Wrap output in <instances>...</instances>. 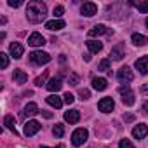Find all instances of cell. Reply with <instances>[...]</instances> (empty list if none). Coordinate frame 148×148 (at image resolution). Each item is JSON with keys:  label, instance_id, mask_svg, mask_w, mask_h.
<instances>
[{"label": "cell", "instance_id": "cell-5", "mask_svg": "<svg viewBox=\"0 0 148 148\" xmlns=\"http://www.w3.org/2000/svg\"><path fill=\"white\" fill-rule=\"evenodd\" d=\"M117 79H119V82H122V84H129V82H132V79H134V73H132V70H131L129 66H122V68L117 71Z\"/></svg>", "mask_w": 148, "mask_h": 148}, {"label": "cell", "instance_id": "cell-17", "mask_svg": "<svg viewBox=\"0 0 148 148\" xmlns=\"http://www.w3.org/2000/svg\"><path fill=\"white\" fill-rule=\"evenodd\" d=\"M45 87H47V91H51V92H58V91H61V87H63V84H61V79H51L47 84H45Z\"/></svg>", "mask_w": 148, "mask_h": 148}, {"label": "cell", "instance_id": "cell-25", "mask_svg": "<svg viewBox=\"0 0 148 148\" xmlns=\"http://www.w3.org/2000/svg\"><path fill=\"white\" fill-rule=\"evenodd\" d=\"M52 134H54L56 138H63V134H64V125H63V124H56V125L52 127Z\"/></svg>", "mask_w": 148, "mask_h": 148}, {"label": "cell", "instance_id": "cell-22", "mask_svg": "<svg viewBox=\"0 0 148 148\" xmlns=\"http://www.w3.org/2000/svg\"><path fill=\"white\" fill-rule=\"evenodd\" d=\"M26 117H33V115H37V113H40L38 112V106H37V103H28L26 106H25V112H23Z\"/></svg>", "mask_w": 148, "mask_h": 148}, {"label": "cell", "instance_id": "cell-37", "mask_svg": "<svg viewBox=\"0 0 148 148\" xmlns=\"http://www.w3.org/2000/svg\"><path fill=\"white\" fill-rule=\"evenodd\" d=\"M40 113H42V115H44L45 119H51V117H52V113H49V112H44V110H42Z\"/></svg>", "mask_w": 148, "mask_h": 148}, {"label": "cell", "instance_id": "cell-24", "mask_svg": "<svg viewBox=\"0 0 148 148\" xmlns=\"http://www.w3.org/2000/svg\"><path fill=\"white\" fill-rule=\"evenodd\" d=\"M4 124H5V127H7L9 131H12V132L16 134V120H14V117H12V115H5Z\"/></svg>", "mask_w": 148, "mask_h": 148}, {"label": "cell", "instance_id": "cell-34", "mask_svg": "<svg viewBox=\"0 0 148 148\" xmlns=\"http://www.w3.org/2000/svg\"><path fill=\"white\" fill-rule=\"evenodd\" d=\"M45 77H47V71H44V75H42V77H38V79L35 80V86H38V87H42V84L45 82Z\"/></svg>", "mask_w": 148, "mask_h": 148}, {"label": "cell", "instance_id": "cell-15", "mask_svg": "<svg viewBox=\"0 0 148 148\" xmlns=\"http://www.w3.org/2000/svg\"><path fill=\"white\" fill-rule=\"evenodd\" d=\"M45 28L51 30V32H58V30H63L64 28V21L63 19H51L45 23Z\"/></svg>", "mask_w": 148, "mask_h": 148}, {"label": "cell", "instance_id": "cell-9", "mask_svg": "<svg viewBox=\"0 0 148 148\" xmlns=\"http://www.w3.org/2000/svg\"><path fill=\"white\" fill-rule=\"evenodd\" d=\"M40 129H42V125H40V122H37V120H28V122L25 124V134H26V136H33V134H37Z\"/></svg>", "mask_w": 148, "mask_h": 148}, {"label": "cell", "instance_id": "cell-12", "mask_svg": "<svg viewBox=\"0 0 148 148\" xmlns=\"http://www.w3.org/2000/svg\"><path fill=\"white\" fill-rule=\"evenodd\" d=\"M23 52H25V47H23L19 42H12V44L9 45V54H11L14 59H19V58L23 56Z\"/></svg>", "mask_w": 148, "mask_h": 148}, {"label": "cell", "instance_id": "cell-27", "mask_svg": "<svg viewBox=\"0 0 148 148\" xmlns=\"http://www.w3.org/2000/svg\"><path fill=\"white\" fill-rule=\"evenodd\" d=\"M7 66H9V56L5 52H0V68L5 70Z\"/></svg>", "mask_w": 148, "mask_h": 148}, {"label": "cell", "instance_id": "cell-19", "mask_svg": "<svg viewBox=\"0 0 148 148\" xmlns=\"http://www.w3.org/2000/svg\"><path fill=\"white\" fill-rule=\"evenodd\" d=\"M106 86H108L106 79H103V77H96V79H92V87H94L96 91H105Z\"/></svg>", "mask_w": 148, "mask_h": 148}, {"label": "cell", "instance_id": "cell-10", "mask_svg": "<svg viewBox=\"0 0 148 148\" xmlns=\"http://www.w3.org/2000/svg\"><path fill=\"white\" fill-rule=\"evenodd\" d=\"M146 134H148V125L146 124L134 125V129H132V138L134 139H143V138H146Z\"/></svg>", "mask_w": 148, "mask_h": 148}, {"label": "cell", "instance_id": "cell-30", "mask_svg": "<svg viewBox=\"0 0 148 148\" xmlns=\"http://www.w3.org/2000/svg\"><path fill=\"white\" fill-rule=\"evenodd\" d=\"M98 70H99V71H108V70H110V59H103V61L99 63Z\"/></svg>", "mask_w": 148, "mask_h": 148}, {"label": "cell", "instance_id": "cell-1", "mask_svg": "<svg viewBox=\"0 0 148 148\" xmlns=\"http://www.w3.org/2000/svg\"><path fill=\"white\" fill-rule=\"evenodd\" d=\"M47 16V5L40 0H32L26 7V19L30 23H42Z\"/></svg>", "mask_w": 148, "mask_h": 148}, {"label": "cell", "instance_id": "cell-29", "mask_svg": "<svg viewBox=\"0 0 148 148\" xmlns=\"http://www.w3.org/2000/svg\"><path fill=\"white\" fill-rule=\"evenodd\" d=\"M63 12H64V7L63 5H56L54 7V19H61Z\"/></svg>", "mask_w": 148, "mask_h": 148}, {"label": "cell", "instance_id": "cell-14", "mask_svg": "<svg viewBox=\"0 0 148 148\" xmlns=\"http://www.w3.org/2000/svg\"><path fill=\"white\" fill-rule=\"evenodd\" d=\"M64 120L70 122V124H77L80 120V112L79 110H68V112H64Z\"/></svg>", "mask_w": 148, "mask_h": 148}, {"label": "cell", "instance_id": "cell-13", "mask_svg": "<svg viewBox=\"0 0 148 148\" xmlns=\"http://www.w3.org/2000/svg\"><path fill=\"white\" fill-rule=\"evenodd\" d=\"M134 66H136V70L141 73V75H146L148 73V56H141L139 59H136Z\"/></svg>", "mask_w": 148, "mask_h": 148}, {"label": "cell", "instance_id": "cell-8", "mask_svg": "<svg viewBox=\"0 0 148 148\" xmlns=\"http://www.w3.org/2000/svg\"><path fill=\"white\" fill-rule=\"evenodd\" d=\"M113 106H115V103H113L112 98H101L99 103H98V108H99V112H103V113H110V112L113 110Z\"/></svg>", "mask_w": 148, "mask_h": 148}, {"label": "cell", "instance_id": "cell-32", "mask_svg": "<svg viewBox=\"0 0 148 148\" xmlns=\"http://www.w3.org/2000/svg\"><path fill=\"white\" fill-rule=\"evenodd\" d=\"M63 101H64L66 105H71L73 101H75V98H73V94H70V92H66V94L63 96Z\"/></svg>", "mask_w": 148, "mask_h": 148}, {"label": "cell", "instance_id": "cell-18", "mask_svg": "<svg viewBox=\"0 0 148 148\" xmlns=\"http://www.w3.org/2000/svg\"><path fill=\"white\" fill-rule=\"evenodd\" d=\"M45 101H47V105H51V106H54V108H61V106H63V99H61L58 94H51V96H47Z\"/></svg>", "mask_w": 148, "mask_h": 148}, {"label": "cell", "instance_id": "cell-20", "mask_svg": "<svg viewBox=\"0 0 148 148\" xmlns=\"http://www.w3.org/2000/svg\"><path fill=\"white\" fill-rule=\"evenodd\" d=\"M131 40H132L134 45H141V47L148 44V37H145V35H141V33H132Z\"/></svg>", "mask_w": 148, "mask_h": 148}, {"label": "cell", "instance_id": "cell-11", "mask_svg": "<svg viewBox=\"0 0 148 148\" xmlns=\"http://www.w3.org/2000/svg\"><path fill=\"white\" fill-rule=\"evenodd\" d=\"M28 44H30L32 47H42V45L45 44V38H44L38 32H33V33L28 37Z\"/></svg>", "mask_w": 148, "mask_h": 148}, {"label": "cell", "instance_id": "cell-36", "mask_svg": "<svg viewBox=\"0 0 148 148\" xmlns=\"http://www.w3.org/2000/svg\"><path fill=\"white\" fill-rule=\"evenodd\" d=\"M139 92H141V94H148V84H145V86L139 89Z\"/></svg>", "mask_w": 148, "mask_h": 148}, {"label": "cell", "instance_id": "cell-42", "mask_svg": "<svg viewBox=\"0 0 148 148\" xmlns=\"http://www.w3.org/2000/svg\"><path fill=\"white\" fill-rule=\"evenodd\" d=\"M145 25H146V28H148V18H146V21H145Z\"/></svg>", "mask_w": 148, "mask_h": 148}, {"label": "cell", "instance_id": "cell-3", "mask_svg": "<svg viewBox=\"0 0 148 148\" xmlns=\"http://www.w3.org/2000/svg\"><path fill=\"white\" fill-rule=\"evenodd\" d=\"M119 92H120V96H122V103L125 105V106H132L134 105V92H132V89L129 87V86H122V87H119Z\"/></svg>", "mask_w": 148, "mask_h": 148}, {"label": "cell", "instance_id": "cell-7", "mask_svg": "<svg viewBox=\"0 0 148 148\" xmlns=\"http://www.w3.org/2000/svg\"><path fill=\"white\" fill-rule=\"evenodd\" d=\"M80 12H82V16L91 18V16H94V14L98 12V5H96L94 2H86V4H82Z\"/></svg>", "mask_w": 148, "mask_h": 148}, {"label": "cell", "instance_id": "cell-33", "mask_svg": "<svg viewBox=\"0 0 148 148\" xmlns=\"http://www.w3.org/2000/svg\"><path fill=\"white\" fill-rule=\"evenodd\" d=\"M79 96H80L82 99H89V98H91V92H89V89H80V91H79Z\"/></svg>", "mask_w": 148, "mask_h": 148}, {"label": "cell", "instance_id": "cell-35", "mask_svg": "<svg viewBox=\"0 0 148 148\" xmlns=\"http://www.w3.org/2000/svg\"><path fill=\"white\" fill-rule=\"evenodd\" d=\"M9 5L11 7H19L21 5V0H16V2H14V0H9Z\"/></svg>", "mask_w": 148, "mask_h": 148}, {"label": "cell", "instance_id": "cell-40", "mask_svg": "<svg viewBox=\"0 0 148 148\" xmlns=\"http://www.w3.org/2000/svg\"><path fill=\"white\" fill-rule=\"evenodd\" d=\"M84 59H86V61H91V52H89V54H84Z\"/></svg>", "mask_w": 148, "mask_h": 148}, {"label": "cell", "instance_id": "cell-4", "mask_svg": "<svg viewBox=\"0 0 148 148\" xmlns=\"http://www.w3.org/2000/svg\"><path fill=\"white\" fill-rule=\"evenodd\" d=\"M30 61L33 64H47L51 61V54H47L44 51H33L30 54Z\"/></svg>", "mask_w": 148, "mask_h": 148}, {"label": "cell", "instance_id": "cell-23", "mask_svg": "<svg viewBox=\"0 0 148 148\" xmlns=\"http://www.w3.org/2000/svg\"><path fill=\"white\" fill-rule=\"evenodd\" d=\"M87 47H89L91 54H96V52H99V51L103 49V44L98 42V40H89V42H87Z\"/></svg>", "mask_w": 148, "mask_h": 148}, {"label": "cell", "instance_id": "cell-21", "mask_svg": "<svg viewBox=\"0 0 148 148\" xmlns=\"http://www.w3.org/2000/svg\"><path fill=\"white\" fill-rule=\"evenodd\" d=\"M12 79H14L18 84H25V82H28V75H26V73H25L23 70H14Z\"/></svg>", "mask_w": 148, "mask_h": 148}, {"label": "cell", "instance_id": "cell-16", "mask_svg": "<svg viewBox=\"0 0 148 148\" xmlns=\"http://www.w3.org/2000/svg\"><path fill=\"white\" fill-rule=\"evenodd\" d=\"M105 33H108V28L105 26V25H96L94 28H91L89 32H87V35L92 38V37H99V35H105Z\"/></svg>", "mask_w": 148, "mask_h": 148}, {"label": "cell", "instance_id": "cell-2", "mask_svg": "<svg viewBox=\"0 0 148 148\" xmlns=\"http://www.w3.org/2000/svg\"><path fill=\"white\" fill-rule=\"evenodd\" d=\"M87 138H89L87 129L79 127V129L73 131V134H71V143H73V146H82V145L87 141Z\"/></svg>", "mask_w": 148, "mask_h": 148}, {"label": "cell", "instance_id": "cell-39", "mask_svg": "<svg viewBox=\"0 0 148 148\" xmlns=\"http://www.w3.org/2000/svg\"><path fill=\"white\" fill-rule=\"evenodd\" d=\"M40 148H54V146H40ZM56 148H64V145H58Z\"/></svg>", "mask_w": 148, "mask_h": 148}, {"label": "cell", "instance_id": "cell-6", "mask_svg": "<svg viewBox=\"0 0 148 148\" xmlns=\"http://www.w3.org/2000/svg\"><path fill=\"white\" fill-rule=\"evenodd\" d=\"M124 56H125V45H124L122 42H119L117 45L112 47V51H110V58H112L113 61H120Z\"/></svg>", "mask_w": 148, "mask_h": 148}, {"label": "cell", "instance_id": "cell-31", "mask_svg": "<svg viewBox=\"0 0 148 148\" xmlns=\"http://www.w3.org/2000/svg\"><path fill=\"white\" fill-rule=\"evenodd\" d=\"M119 148H134V145H132L129 139H120V143H119Z\"/></svg>", "mask_w": 148, "mask_h": 148}, {"label": "cell", "instance_id": "cell-38", "mask_svg": "<svg viewBox=\"0 0 148 148\" xmlns=\"http://www.w3.org/2000/svg\"><path fill=\"white\" fill-rule=\"evenodd\" d=\"M124 119H125V122H132L134 120V115H125Z\"/></svg>", "mask_w": 148, "mask_h": 148}, {"label": "cell", "instance_id": "cell-28", "mask_svg": "<svg viewBox=\"0 0 148 148\" xmlns=\"http://www.w3.org/2000/svg\"><path fill=\"white\" fill-rule=\"evenodd\" d=\"M68 84L70 86H79V75L77 73H70L68 75Z\"/></svg>", "mask_w": 148, "mask_h": 148}, {"label": "cell", "instance_id": "cell-41", "mask_svg": "<svg viewBox=\"0 0 148 148\" xmlns=\"http://www.w3.org/2000/svg\"><path fill=\"white\" fill-rule=\"evenodd\" d=\"M143 112H148V101H146V103L143 105Z\"/></svg>", "mask_w": 148, "mask_h": 148}, {"label": "cell", "instance_id": "cell-26", "mask_svg": "<svg viewBox=\"0 0 148 148\" xmlns=\"http://www.w3.org/2000/svg\"><path fill=\"white\" fill-rule=\"evenodd\" d=\"M134 5H136V9H138L139 12L148 14V0H143V2H136Z\"/></svg>", "mask_w": 148, "mask_h": 148}]
</instances>
